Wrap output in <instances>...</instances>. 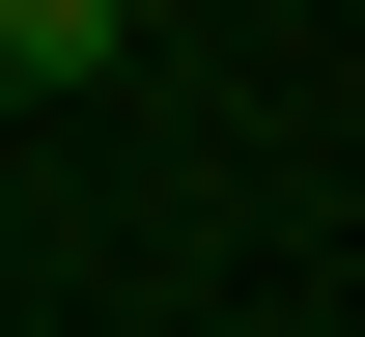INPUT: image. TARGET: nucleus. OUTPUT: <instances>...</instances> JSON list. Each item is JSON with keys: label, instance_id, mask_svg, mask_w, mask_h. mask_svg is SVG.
<instances>
[{"label": "nucleus", "instance_id": "nucleus-1", "mask_svg": "<svg viewBox=\"0 0 365 337\" xmlns=\"http://www.w3.org/2000/svg\"><path fill=\"white\" fill-rule=\"evenodd\" d=\"M0 85H113V0H0Z\"/></svg>", "mask_w": 365, "mask_h": 337}]
</instances>
